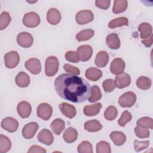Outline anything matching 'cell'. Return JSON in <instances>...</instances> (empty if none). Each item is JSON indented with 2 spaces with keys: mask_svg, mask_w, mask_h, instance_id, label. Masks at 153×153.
Masks as SVG:
<instances>
[{
  "mask_svg": "<svg viewBox=\"0 0 153 153\" xmlns=\"http://www.w3.org/2000/svg\"><path fill=\"white\" fill-rule=\"evenodd\" d=\"M54 87L60 97L74 103L83 102L91 94L89 83L73 74L60 75L55 79Z\"/></svg>",
  "mask_w": 153,
  "mask_h": 153,
  "instance_id": "cell-1",
  "label": "cell"
},
{
  "mask_svg": "<svg viewBox=\"0 0 153 153\" xmlns=\"http://www.w3.org/2000/svg\"><path fill=\"white\" fill-rule=\"evenodd\" d=\"M59 63L58 59L55 56H50L45 60V72L48 76H54L58 71Z\"/></svg>",
  "mask_w": 153,
  "mask_h": 153,
  "instance_id": "cell-2",
  "label": "cell"
},
{
  "mask_svg": "<svg viewBox=\"0 0 153 153\" xmlns=\"http://www.w3.org/2000/svg\"><path fill=\"white\" fill-rule=\"evenodd\" d=\"M136 101V94L132 91H127L120 97L118 102L123 108H130L134 105Z\"/></svg>",
  "mask_w": 153,
  "mask_h": 153,
  "instance_id": "cell-3",
  "label": "cell"
},
{
  "mask_svg": "<svg viewBox=\"0 0 153 153\" xmlns=\"http://www.w3.org/2000/svg\"><path fill=\"white\" fill-rule=\"evenodd\" d=\"M40 17L35 12H29L26 13L23 18V23L27 27H35L40 23Z\"/></svg>",
  "mask_w": 153,
  "mask_h": 153,
  "instance_id": "cell-4",
  "label": "cell"
},
{
  "mask_svg": "<svg viewBox=\"0 0 153 153\" xmlns=\"http://www.w3.org/2000/svg\"><path fill=\"white\" fill-rule=\"evenodd\" d=\"M20 61V56L16 51H11L4 55L5 66L8 69H12L17 66Z\"/></svg>",
  "mask_w": 153,
  "mask_h": 153,
  "instance_id": "cell-5",
  "label": "cell"
},
{
  "mask_svg": "<svg viewBox=\"0 0 153 153\" xmlns=\"http://www.w3.org/2000/svg\"><path fill=\"white\" fill-rule=\"evenodd\" d=\"M53 108L51 105L47 103H42L39 104L36 109L37 116L45 121H47L51 118Z\"/></svg>",
  "mask_w": 153,
  "mask_h": 153,
  "instance_id": "cell-6",
  "label": "cell"
},
{
  "mask_svg": "<svg viewBox=\"0 0 153 153\" xmlns=\"http://www.w3.org/2000/svg\"><path fill=\"white\" fill-rule=\"evenodd\" d=\"M94 19V15L90 10H81L75 16V20L79 25H85L91 22Z\"/></svg>",
  "mask_w": 153,
  "mask_h": 153,
  "instance_id": "cell-7",
  "label": "cell"
},
{
  "mask_svg": "<svg viewBox=\"0 0 153 153\" xmlns=\"http://www.w3.org/2000/svg\"><path fill=\"white\" fill-rule=\"evenodd\" d=\"M33 38L32 35L26 32L19 33L17 36V44L23 48H29L32 45Z\"/></svg>",
  "mask_w": 153,
  "mask_h": 153,
  "instance_id": "cell-8",
  "label": "cell"
},
{
  "mask_svg": "<svg viewBox=\"0 0 153 153\" xmlns=\"http://www.w3.org/2000/svg\"><path fill=\"white\" fill-rule=\"evenodd\" d=\"M25 66L27 71L34 75L38 74L41 71V62L36 58H31L27 60L25 62Z\"/></svg>",
  "mask_w": 153,
  "mask_h": 153,
  "instance_id": "cell-9",
  "label": "cell"
},
{
  "mask_svg": "<svg viewBox=\"0 0 153 153\" xmlns=\"http://www.w3.org/2000/svg\"><path fill=\"white\" fill-rule=\"evenodd\" d=\"M39 128L38 124L35 122L29 123L23 127L22 129V135L26 139H32Z\"/></svg>",
  "mask_w": 153,
  "mask_h": 153,
  "instance_id": "cell-10",
  "label": "cell"
},
{
  "mask_svg": "<svg viewBox=\"0 0 153 153\" xmlns=\"http://www.w3.org/2000/svg\"><path fill=\"white\" fill-rule=\"evenodd\" d=\"M18 127V121L13 117H6L1 122V127L10 133L15 132L17 130Z\"/></svg>",
  "mask_w": 153,
  "mask_h": 153,
  "instance_id": "cell-11",
  "label": "cell"
},
{
  "mask_svg": "<svg viewBox=\"0 0 153 153\" xmlns=\"http://www.w3.org/2000/svg\"><path fill=\"white\" fill-rule=\"evenodd\" d=\"M37 139L39 142L49 146L53 143L54 137L52 133L49 130L44 128L38 134Z\"/></svg>",
  "mask_w": 153,
  "mask_h": 153,
  "instance_id": "cell-12",
  "label": "cell"
},
{
  "mask_svg": "<svg viewBox=\"0 0 153 153\" xmlns=\"http://www.w3.org/2000/svg\"><path fill=\"white\" fill-rule=\"evenodd\" d=\"M77 53L80 60L86 62L90 60L93 54V48L88 45H82L77 49Z\"/></svg>",
  "mask_w": 153,
  "mask_h": 153,
  "instance_id": "cell-13",
  "label": "cell"
},
{
  "mask_svg": "<svg viewBox=\"0 0 153 153\" xmlns=\"http://www.w3.org/2000/svg\"><path fill=\"white\" fill-rule=\"evenodd\" d=\"M126 66L125 62L123 59L121 58H115L114 59L110 66V71L112 74L118 75L123 72Z\"/></svg>",
  "mask_w": 153,
  "mask_h": 153,
  "instance_id": "cell-14",
  "label": "cell"
},
{
  "mask_svg": "<svg viewBox=\"0 0 153 153\" xmlns=\"http://www.w3.org/2000/svg\"><path fill=\"white\" fill-rule=\"evenodd\" d=\"M115 85L118 88H123L128 87L131 82L130 75L126 73L122 72L115 76Z\"/></svg>",
  "mask_w": 153,
  "mask_h": 153,
  "instance_id": "cell-15",
  "label": "cell"
},
{
  "mask_svg": "<svg viewBox=\"0 0 153 153\" xmlns=\"http://www.w3.org/2000/svg\"><path fill=\"white\" fill-rule=\"evenodd\" d=\"M59 108L62 114L67 118L70 119L73 118L76 114V111L75 108L68 103H62L59 105Z\"/></svg>",
  "mask_w": 153,
  "mask_h": 153,
  "instance_id": "cell-16",
  "label": "cell"
},
{
  "mask_svg": "<svg viewBox=\"0 0 153 153\" xmlns=\"http://www.w3.org/2000/svg\"><path fill=\"white\" fill-rule=\"evenodd\" d=\"M17 111L19 115L23 118H26L29 117L32 111V107L29 103L26 101H22L17 105Z\"/></svg>",
  "mask_w": 153,
  "mask_h": 153,
  "instance_id": "cell-17",
  "label": "cell"
},
{
  "mask_svg": "<svg viewBox=\"0 0 153 153\" xmlns=\"http://www.w3.org/2000/svg\"><path fill=\"white\" fill-rule=\"evenodd\" d=\"M61 18L60 11L55 8H51L47 11V20L48 22L52 25L58 24L60 22Z\"/></svg>",
  "mask_w": 153,
  "mask_h": 153,
  "instance_id": "cell-18",
  "label": "cell"
},
{
  "mask_svg": "<svg viewBox=\"0 0 153 153\" xmlns=\"http://www.w3.org/2000/svg\"><path fill=\"white\" fill-rule=\"evenodd\" d=\"M109 55L105 51H99L95 58L94 63L99 68H104L109 62Z\"/></svg>",
  "mask_w": 153,
  "mask_h": 153,
  "instance_id": "cell-19",
  "label": "cell"
},
{
  "mask_svg": "<svg viewBox=\"0 0 153 153\" xmlns=\"http://www.w3.org/2000/svg\"><path fill=\"white\" fill-rule=\"evenodd\" d=\"M107 45L112 50H117L120 48L121 43L117 34L115 33H110L106 36V39Z\"/></svg>",
  "mask_w": 153,
  "mask_h": 153,
  "instance_id": "cell-20",
  "label": "cell"
},
{
  "mask_svg": "<svg viewBox=\"0 0 153 153\" xmlns=\"http://www.w3.org/2000/svg\"><path fill=\"white\" fill-rule=\"evenodd\" d=\"M15 82L17 85L20 87H27L30 84V78L26 73L20 72L16 76Z\"/></svg>",
  "mask_w": 153,
  "mask_h": 153,
  "instance_id": "cell-21",
  "label": "cell"
},
{
  "mask_svg": "<svg viewBox=\"0 0 153 153\" xmlns=\"http://www.w3.org/2000/svg\"><path fill=\"white\" fill-rule=\"evenodd\" d=\"M78 137V131L76 129L72 127H68L64 132L63 134V138L64 140L68 143H73L74 142Z\"/></svg>",
  "mask_w": 153,
  "mask_h": 153,
  "instance_id": "cell-22",
  "label": "cell"
},
{
  "mask_svg": "<svg viewBox=\"0 0 153 153\" xmlns=\"http://www.w3.org/2000/svg\"><path fill=\"white\" fill-rule=\"evenodd\" d=\"M85 76L92 81H96L102 76V72L96 68H90L85 71Z\"/></svg>",
  "mask_w": 153,
  "mask_h": 153,
  "instance_id": "cell-23",
  "label": "cell"
},
{
  "mask_svg": "<svg viewBox=\"0 0 153 153\" xmlns=\"http://www.w3.org/2000/svg\"><path fill=\"white\" fill-rule=\"evenodd\" d=\"M110 138L117 146H121L124 143L126 140V136L121 131H114L109 135Z\"/></svg>",
  "mask_w": 153,
  "mask_h": 153,
  "instance_id": "cell-24",
  "label": "cell"
},
{
  "mask_svg": "<svg viewBox=\"0 0 153 153\" xmlns=\"http://www.w3.org/2000/svg\"><path fill=\"white\" fill-rule=\"evenodd\" d=\"M102 107V105L100 103H96L91 105H87L84 108V113L88 117L94 116L99 113Z\"/></svg>",
  "mask_w": 153,
  "mask_h": 153,
  "instance_id": "cell-25",
  "label": "cell"
},
{
  "mask_svg": "<svg viewBox=\"0 0 153 153\" xmlns=\"http://www.w3.org/2000/svg\"><path fill=\"white\" fill-rule=\"evenodd\" d=\"M50 128L54 134L60 135L65 128V123L60 118H56L51 123Z\"/></svg>",
  "mask_w": 153,
  "mask_h": 153,
  "instance_id": "cell-26",
  "label": "cell"
},
{
  "mask_svg": "<svg viewBox=\"0 0 153 153\" xmlns=\"http://www.w3.org/2000/svg\"><path fill=\"white\" fill-rule=\"evenodd\" d=\"M103 126L100 123L96 120H92L86 121L84 123V128L89 132H96L100 131Z\"/></svg>",
  "mask_w": 153,
  "mask_h": 153,
  "instance_id": "cell-27",
  "label": "cell"
},
{
  "mask_svg": "<svg viewBox=\"0 0 153 153\" xmlns=\"http://www.w3.org/2000/svg\"><path fill=\"white\" fill-rule=\"evenodd\" d=\"M138 30L140 32V38L146 39L152 34V26L148 23H142L138 27Z\"/></svg>",
  "mask_w": 153,
  "mask_h": 153,
  "instance_id": "cell-28",
  "label": "cell"
},
{
  "mask_svg": "<svg viewBox=\"0 0 153 153\" xmlns=\"http://www.w3.org/2000/svg\"><path fill=\"white\" fill-rule=\"evenodd\" d=\"M128 6V1L126 0H115L112 8V12L115 14L121 13L125 11Z\"/></svg>",
  "mask_w": 153,
  "mask_h": 153,
  "instance_id": "cell-29",
  "label": "cell"
},
{
  "mask_svg": "<svg viewBox=\"0 0 153 153\" xmlns=\"http://www.w3.org/2000/svg\"><path fill=\"white\" fill-rule=\"evenodd\" d=\"M94 32L91 29H84L78 32L76 35V39L78 41H85L91 38L94 35Z\"/></svg>",
  "mask_w": 153,
  "mask_h": 153,
  "instance_id": "cell-30",
  "label": "cell"
},
{
  "mask_svg": "<svg viewBox=\"0 0 153 153\" xmlns=\"http://www.w3.org/2000/svg\"><path fill=\"white\" fill-rule=\"evenodd\" d=\"M128 19L125 17H121L110 21L108 23V27L111 29H114L123 26H128Z\"/></svg>",
  "mask_w": 153,
  "mask_h": 153,
  "instance_id": "cell-31",
  "label": "cell"
},
{
  "mask_svg": "<svg viewBox=\"0 0 153 153\" xmlns=\"http://www.w3.org/2000/svg\"><path fill=\"white\" fill-rule=\"evenodd\" d=\"M151 84L152 82L151 79L144 76H140L136 81L137 87L143 90L149 89L151 86Z\"/></svg>",
  "mask_w": 153,
  "mask_h": 153,
  "instance_id": "cell-32",
  "label": "cell"
},
{
  "mask_svg": "<svg viewBox=\"0 0 153 153\" xmlns=\"http://www.w3.org/2000/svg\"><path fill=\"white\" fill-rule=\"evenodd\" d=\"M11 146V143L7 136L1 134L0 135V153H5L8 152Z\"/></svg>",
  "mask_w": 153,
  "mask_h": 153,
  "instance_id": "cell-33",
  "label": "cell"
},
{
  "mask_svg": "<svg viewBox=\"0 0 153 153\" xmlns=\"http://www.w3.org/2000/svg\"><path fill=\"white\" fill-rule=\"evenodd\" d=\"M91 94L88 98V102L93 103L99 100L102 98V93L99 86L93 85L91 87Z\"/></svg>",
  "mask_w": 153,
  "mask_h": 153,
  "instance_id": "cell-34",
  "label": "cell"
},
{
  "mask_svg": "<svg viewBox=\"0 0 153 153\" xmlns=\"http://www.w3.org/2000/svg\"><path fill=\"white\" fill-rule=\"evenodd\" d=\"M118 115L117 109L114 106H108L104 112V117L106 120L108 121H112L115 120Z\"/></svg>",
  "mask_w": 153,
  "mask_h": 153,
  "instance_id": "cell-35",
  "label": "cell"
},
{
  "mask_svg": "<svg viewBox=\"0 0 153 153\" xmlns=\"http://www.w3.org/2000/svg\"><path fill=\"white\" fill-rule=\"evenodd\" d=\"M137 126H139L142 127L146 128H153V121L152 119L150 117H144L137 120L136 122Z\"/></svg>",
  "mask_w": 153,
  "mask_h": 153,
  "instance_id": "cell-36",
  "label": "cell"
},
{
  "mask_svg": "<svg viewBox=\"0 0 153 153\" xmlns=\"http://www.w3.org/2000/svg\"><path fill=\"white\" fill-rule=\"evenodd\" d=\"M77 151L79 153H93V146L90 142L85 140L78 146Z\"/></svg>",
  "mask_w": 153,
  "mask_h": 153,
  "instance_id": "cell-37",
  "label": "cell"
},
{
  "mask_svg": "<svg viewBox=\"0 0 153 153\" xmlns=\"http://www.w3.org/2000/svg\"><path fill=\"white\" fill-rule=\"evenodd\" d=\"M111 152V146L108 142L102 140L99 142L96 145L97 153H110Z\"/></svg>",
  "mask_w": 153,
  "mask_h": 153,
  "instance_id": "cell-38",
  "label": "cell"
},
{
  "mask_svg": "<svg viewBox=\"0 0 153 153\" xmlns=\"http://www.w3.org/2000/svg\"><path fill=\"white\" fill-rule=\"evenodd\" d=\"M11 20V18L9 13L6 11L2 12L0 17V30L5 29L10 24Z\"/></svg>",
  "mask_w": 153,
  "mask_h": 153,
  "instance_id": "cell-39",
  "label": "cell"
},
{
  "mask_svg": "<svg viewBox=\"0 0 153 153\" xmlns=\"http://www.w3.org/2000/svg\"><path fill=\"white\" fill-rule=\"evenodd\" d=\"M134 132L136 136L139 138L143 139V138H147L149 137L150 132L148 128H144L137 126L134 128Z\"/></svg>",
  "mask_w": 153,
  "mask_h": 153,
  "instance_id": "cell-40",
  "label": "cell"
},
{
  "mask_svg": "<svg viewBox=\"0 0 153 153\" xmlns=\"http://www.w3.org/2000/svg\"><path fill=\"white\" fill-rule=\"evenodd\" d=\"M132 118V116L131 115V113L129 112L128 111H124L120 118H119L118 121V123L120 126L121 127H124L127 123L130 122Z\"/></svg>",
  "mask_w": 153,
  "mask_h": 153,
  "instance_id": "cell-41",
  "label": "cell"
},
{
  "mask_svg": "<svg viewBox=\"0 0 153 153\" xmlns=\"http://www.w3.org/2000/svg\"><path fill=\"white\" fill-rule=\"evenodd\" d=\"M102 86H103V90L106 93L112 92L116 87L115 81L113 79H105L102 83Z\"/></svg>",
  "mask_w": 153,
  "mask_h": 153,
  "instance_id": "cell-42",
  "label": "cell"
},
{
  "mask_svg": "<svg viewBox=\"0 0 153 153\" xmlns=\"http://www.w3.org/2000/svg\"><path fill=\"white\" fill-rule=\"evenodd\" d=\"M65 59L66 60L72 63H78L80 61V59L77 52L74 51H69L65 54Z\"/></svg>",
  "mask_w": 153,
  "mask_h": 153,
  "instance_id": "cell-43",
  "label": "cell"
},
{
  "mask_svg": "<svg viewBox=\"0 0 153 153\" xmlns=\"http://www.w3.org/2000/svg\"><path fill=\"white\" fill-rule=\"evenodd\" d=\"M149 145V142L148 140L145 141H138L137 140H135L134 142V150L136 152H139L142 151L148 147Z\"/></svg>",
  "mask_w": 153,
  "mask_h": 153,
  "instance_id": "cell-44",
  "label": "cell"
},
{
  "mask_svg": "<svg viewBox=\"0 0 153 153\" xmlns=\"http://www.w3.org/2000/svg\"><path fill=\"white\" fill-rule=\"evenodd\" d=\"M63 69L66 72H69L73 75H78L80 74V71L78 68L75 67V66H74L70 64H68V63L64 65Z\"/></svg>",
  "mask_w": 153,
  "mask_h": 153,
  "instance_id": "cell-45",
  "label": "cell"
},
{
  "mask_svg": "<svg viewBox=\"0 0 153 153\" xmlns=\"http://www.w3.org/2000/svg\"><path fill=\"white\" fill-rule=\"evenodd\" d=\"M111 4L109 0H97L95 1V5L99 8L103 10H107L109 8Z\"/></svg>",
  "mask_w": 153,
  "mask_h": 153,
  "instance_id": "cell-46",
  "label": "cell"
},
{
  "mask_svg": "<svg viewBox=\"0 0 153 153\" xmlns=\"http://www.w3.org/2000/svg\"><path fill=\"white\" fill-rule=\"evenodd\" d=\"M28 153L36 152V153H45L46 150L38 145H32L27 151Z\"/></svg>",
  "mask_w": 153,
  "mask_h": 153,
  "instance_id": "cell-47",
  "label": "cell"
},
{
  "mask_svg": "<svg viewBox=\"0 0 153 153\" xmlns=\"http://www.w3.org/2000/svg\"><path fill=\"white\" fill-rule=\"evenodd\" d=\"M142 42L147 47H150L152 44V34L150 35L149 37H148L146 39H143L142 41Z\"/></svg>",
  "mask_w": 153,
  "mask_h": 153,
  "instance_id": "cell-48",
  "label": "cell"
}]
</instances>
